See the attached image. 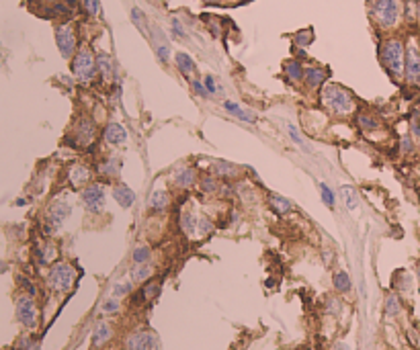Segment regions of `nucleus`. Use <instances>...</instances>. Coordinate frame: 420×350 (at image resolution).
Returning <instances> with one entry per match:
<instances>
[{
    "label": "nucleus",
    "instance_id": "16",
    "mask_svg": "<svg viewBox=\"0 0 420 350\" xmlns=\"http://www.w3.org/2000/svg\"><path fill=\"white\" fill-rule=\"evenodd\" d=\"M404 80L410 86L420 84V49L416 45L406 47V68H404Z\"/></svg>",
    "mask_w": 420,
    "mask_h": 350
},
{
    "label": "nucleus",
    "instance_id": "41",
    "mask_svg": "<svg viewBox=\"0 0 420 350\" xmlns=\"http://www.w3.org/2000/svg\"><path fill=\"white\" fill-rule=\"evenodd\" d=\"M131 283H133V281H121V283H115L113 289H111V295L117 297V299L129 295V293L133 291V285H131Z\"/></svg>",
    "mask_w": 420,
    "mask_h": 350
},
{
    "label": "nucleus",
    "instance_id": "28",
    "mask_svg": "<svg viewBox=\"0 0 420 350\" xmlns=\"http://www.w3.org/2000/svg\"><path fill=\"white\" fill-rule=\"evenodd\" d=\"M197 223H199V217L193 213V211H183L181 217H179V226H181V232L189 238H195L197 236Z\"/></svg>",
    "mask_w": 420,
    "mask_h": 350
},
{
    "label": "nucleus",
    "instance_id": "51",
    "mask_svg": "<svg viewBox=\"0 0 420 350\" xmlns=\"http://www.w3.org/2000/svg\"><path fill=\"white\" fill-rule=\"evenodd\" d=\"M328 311L330 313H338L340 311V301L338 299H328Z\"/></svg>",
    "mask_w": 420,
    "mask_h": 350
},
{
    "label": "nucleus",
    "instance_id": "47",
    "mask_svg": "<svg viewBox=\"0 0 420 350\" xmlns=\"http://www.w3.org/2000/svg\"><path fill=\"white\" fill-rule=\"evenodd\" d=\"M191 90H193V92H195L197 96H201V98H209V92H207V88H205L203 80L191 78Z\"/></svg>",
    "mask_w": 420,
    "mask_h": 350
},
{
    "label": "nucleus",
    "instance_id": "43",
    "mask_svg": "<svg viewBox=\"0 0 420 350\" xmlns=\"http://www.w3.org/2000/svg\"><path fill=\"white\" fill-rule=\"evenodd\" d=\"M213 230H215V226H213V221H211V217H199V223H197V236L199 238H205V236H209V234H213Z\"/></svg>",
    "mask_w": 420,
    "mask_h": 350
},
{
    "label": "nucleus",
    "instance_id": "24",
    "mask_svg": "<svg viewBox=\"0 0 420 350\" xmlns=\"http://www.w3.org/2000/svg\"><path fill=\"white\" fill-rule=\"evenodd\" d=\"M172 60H175V66H177V70L181 72V76L193 78V74L197 72V64H195V60H193L187 52H177Z\"/></svg>",
    "mask_w": 420,
    "mask_h": 350
},
{
    "label": "nucleus",
    "instance_id": "14",
    "mask_svg": "<svg viewBox=\"0 0 420 350\" xmlns=\"http://www.w3.org/2000/svg\"><path fill=\"white\" fill-rule=\"evenodd\" d=\"M330 78V70L318 64H310L306 66L304 72V86L308 92H320V88L326 84V80Z\"/></svg>",
    "mask_w": 420,
    "mask_h": 350
},
{
    "label": "nucleus",
    "instance_id": "10",
    "mask_svg": "<svg viewBox=\"0 0 420 350\" xmlns=\"http://www.w3.org/2000/svg\"><path fill=\"white\" fill-rule=\"evenodd\" d=\"M15 311H17V319L21 326H25L27 330H35L37 323H39V309H37V303L33 299V295L29 293H23L17 297V303H15Z\"/></svg>",
    "mask_w": 420,
    "mask_h": 350
},
{
    "label": "nucleus",
    "instance_id": "33",
    "mask_svg": "<svg viewBox=\"0 0 420 350\" xmlns=\"http://www.w3.org/2000/svg\"><path fill=\"white\" fill-rule=\"evenodd\" d=\"M129 17H131V23L142 31L146 37H150V27H148V17H146V13L142 11V9H137V7H133L131 9V13H129Z\"/></svg>",
    "mask_w": 420,
    "mask_h": 350
},
{
    "label": "nucleus",
    "instance_id": "45",
    "mask_svg": "<svg viewBox=\"0 0 420 350\" xmlns=\"http://www.w3.org/2000/svg\"><path fill=\"white\" fill-rule=\"evenodd\" d=\"M287 135H289V139H291L295 145H300V147L308 149V147H306V139H304V135L300 133V129H298L293 123H289V125H287Z\"/></svg>",
    "mask_w": 420,
    "mask_h": 350
},
{
    "label": "nucleus",
    "instance_id": "25",
    "mask_svg": "<svg viewBox=\"0 0 420 350\" xmlns=\"http://www.w3.org/2000/svg\"><path fill=\"white\" fill-rule=\"evenodd\" d=\"M266 203H268L270 211L277 213V215H287V213L293 211V201H289V199L283 197V195H277V193H270L268 199H266Z\"/></svg>",
    "mask_w": 420,
    "mask_h": 350
},
{
    "label": "nucleus",
    "instance_id": "35",
    "mask_svg": "<svg viewBox=\"0 0 420 350\" xmlns=\"http://www.w3.org/2000/svg\"><path fill=\"white\" fill-rule=\"evenodd\" d=\"M332 283H334V289H336L338 293H349V291H351V287H353V283H351V277H349V272H344V270H338V272H334V277H332Z\"/></svg>",
    "mask_w": 420,
    "mask_h": 350
},
{
    "label": "nucleus",
    "instance_id": "23",
    "mask_svg": "<svg viewBox=\"0 0 420 350\" xmlns=\"http://www.w3.org/2000/svg\"><path fill=\"white\" fill-rule=\"evenodd\" d=\"M170 203H172L170 193H168L166 189H156V191L150 195V199H148V209H150L152 213H162V211H166V209L170 207Z\"/></svg>",
    "mask_w": 420,
    "mask_h": 350
},
{
    "label": "nucleus",
    "instance_id": "46",
    "mask_svg": "<svg viewBox=\"0 0 420 350\" xmlns=\"http://www.w3.org/2000/svg\"><path fill=\"white\" fill-rule=\"evenodd\" d=\"M203 84H205V88H207L209 96H217V94L221 92V88H219L217 80H215L211 74H205V76H203Z\"/></svg>",
    "mask_w": 420,
    "mask_h": 350
},
{
    "label": "nucleus",
    "instance_id": "17",
    "mask_svg": "<svg viewBox=\"0 0 420 350\" xmlns=\"http://www.w3.org/2000/svg\"><path fill=\"white\" fill-rule=\"evenodd\" d=\"M101 137H103V141H105L109 147H121V145L127 143V131H125V127H123L121 123H117V121H109V123L103 127Z\"/></svg>",
    "mask_w": 420,
    "mask_h": 350
},
{
    "label": "nucleus",
    "instance_id": "50",
    "mask_svg": "<svg viewBox=\"0 0 420 350\" xmlns=\"http://www.w3.org/2000/svg\"><path fill=\"white\" fill-rule=\"evenodd\" d=\"M224 109H226L230 115H236V113H238V109H240V105H238V103H234V101H224Z\"/></svg>",
    "mask_w": 420,
    "mask_h": 350
},
{
    "label": "nucleus",
    "instance_id": "53",
    "mask_svg": "<svg viewBox=\"0 0 420 350\" xmlns=\"http://www.w3.org/2000/svg\"><path fill=\"white\" fill-rule=\"evenodd\" d=\"M334 350H349V346H347L344 342H338V344L334 346Z\"/></svg>",
    "mask_w": 420,
    "mask_h": 350
},
{
    "label": "nucleus",
    "instance_id": "34",
    "mask_svg": "<svg viewBox=\"0 0 420 350\" xmlns=\"http://www.w3.org/2000/svg\"><path fill=\"white\" fill-rule=\"evenodd\" d=\"M291 41H293V45L300 47V49L310 47V45L314 43V31H312V29H300V31H295V33L291 35Z\"/></svg>",
    "mask_w": 420,
    "mask_h": 350
},
{
    "label": "nucleus",
    "instance_id": "26",
    "mask_svg": "<svg viewBox=\"0 0 420 350\" xmlns=\"http://www.w3.org/2000/svg\"><path fill=\"white\" fill-rule=\"evenodd\" d=\"M211 168H213L211 172L215 174V177H219V179H224V181H234L236 177H240V168L234 166V164H230V162H226V160L213 162Z\"/></svg>",
    "mask_w": 420,
    "mask_h": 350
},
{
    "label": "nucleus",
    "instance_id": "20",
    "mask_svg": "<svg viewBox=\"0 0 420 350\" xmlns=\"http://www.w3.org/2000/svg\"><path fill=\"white\" fill-rule=\"evenodd\" d=\"M357 127L363 131V133H375L377 129H381V119L377 113L369 111V109H357V113L353 115Z\"/></svg>",
    "mask_w": 420,
    "mask_h": 350
},
{
    "label": "nucleus",
    "instance_id": "18",
    "mask_svg": "<svg viewBox=\"0 0 420 350\" xmlns=\"http://www.w3.org/2000/svg\"><path fill=\"white\" fill-rule=\"evenodd\" d=\"M96 72H98V78L109 82V84H115L119 82L117 80V66H115V60L111 54L107 52H98L96 54Z\"/></svg>",
    "mask_w": 420,
    "mask_h": 350
},
{
    "label": "nucleus",
    "instance_id": "42",
    "mask_svg": "<svg viewBox=\"0 0 420 350\" xmlns=\"http://www.w3.org/2000/svg\"><path fill=\"white\" fill-rule=\"evenodd\" d=\"M400 311H402V305H400L398 295L389 293V295L385 297V313H387V315H391V317H396Z\"/></svg>",
    "mask_w": 420,
    "mask_h": 350
},
{
    "label": "nucleus",
    "instance_id": "54",
    "mask_svg": "<svg viewBox=\"0 0 420 350\" xmlns=\"http://www.w3.org/2000/svg\"><path fill=\"white\" fill-rule=\"evenodd\" d=\"M416 17H418V21H420V0L416 3Z\"/></svg>",
    "mask_w": 420,
    "mask_h": 350
},
{
    "label": "nucleus",
    "instance_id": "44",
    "mask_svg": "<svg viewBox=\"0 0 420 350\" xmlns=\"http://www.w3.org/2000/svg\"><path fill=\"white\" fill-rule=\"evenodd\" d=\"M170 31H172V37L177 39H187V29L183 25V21L179 17H172L170 19Z\"/></svg>",
    "mask_w": 420,
    "mask_h": 350
},
{
    "label": "nucleus",
    "instance_id": "3",
    "mask_svg": "<svg viewBox=\"0 0 420 350\" xmlns=\"http://www.w3.org/2000/svg\"><path fill=\"white\" fill-rule=\"evenodd\" d=\"M367 11L379 31H391L402 19V0H367Z\"/></svg>",
    "mask_w": 420,
    "mask_h": 350
},
{
    "label": "nucleus",
    "instance_id": "11",
    "mask_svg": "<svg viewBox=\"0 0 420 350\" xmlns=\"http://www.w3.org/2000/svg\"><path fill=\"white\" fill-rule=\"evenodd\" d=\"M158 336L150 330H135L125 338V350H158Z\"/></svg>",
    "mask_w": 420,
    "mask_h": 350
},
{
    "label": "nucleus",
    "instance_id": "1",
    "mask_svg": "<svg viewBox=\"0 0 420 350\" xmlns=\"http://www.w3.org/2000/svg\"><path fill=\"white\" fill-rule=\"evenodd\" d=\"M318 101L332 117H338V119L351 117L359 109L355 94L349 88H344L342 84H332V82L328 84L326 82L318 92Z\"/></svg>",
    "mask_w": 420,
    "mask_h": 350
},
{
    "label": "nucleus",
    "instance_id": "22",
    "mask_svg": "<svg viewBox=\"0 0 420 350\" xmlns=\"http://www.w3.org/2000/svg\"><path fill=\"white\" fill-rule=\"evenodd\" d=\"M304 72H306V66L298 58L287 60L283 64V76L289 84H304Z\"/></svg>",
    "mask_w": 420,
    "mask_h": 350
},
{
    "label": "nucleus",
    "instance_id": "13",
    "mask_svg": "<svg viewBox=\"0 0 420 350\" xmlns=\"http://www.w3.org/2000/svg\"><path fill=\"white\" fill-rule=\"evenodd\" d=\"M170 181L179 191H191L199 185V172L195 166L185 164V166H177L170 174Z\"/></svg>",
    "mask_w": 420,
    "mask_h": 350
},
{
    "label": "nucleus",
    "instance_id": "12",
    "mask_svg": "<svg viewBox=\"0 0 420 350\" xmlns=\"http://www.w3.org/2000/svg\"><path fill=\"white\" fill-rule=\"evenodd\" d=\"M94 174H96V172H94L88 164L76 162V164L68 166V170H66V181H68V185H70L72 189H84L86 185H90V183L94 181Z\"/></svg>",
    "mask_w": 420,
    "mask_h": 350
},
{
    "label": "nucleus",
    "instance_id": "52",
    "mask_svg": "<svg viewBox=\"0 0 420 350\" xmlns=\"http://www.w3.org/2000/svg\"><path fill=\"white\" fill-rule=\"evenodd\" d=\"M21 350H39V344L37 342H33V340H29V338H25L23 340V348Z\"/></svg>",
    "mask_w": 420,
    "mask_h": 350
},
{
    "label": "nucleus",
    "instance_id": "5",
    "mask_svg": "<svg viewBox=\"0 0 420 350\" xmlns=\"http://www.w3.org/2000/svg\"><path fill=\"white\" fill-rule=\"evenodd\" d=\"M70 215H72V203L66 197L54 199L47 205L45 215H43V232H45V236H54L68 221Z\"/></svg>",
    "mask_w": 420,
    "mask_h": 350
},
{
    "label": "nucleus",
    "instance_id": "55",
    "mask_svg": "<svg viewBox=\"0 0 420 350\" xmlns=\"http://www.w3.org/2000/svg\"><path fill=\"white\" fill-rule=\"evenodd\" d=\"M416 277H418V281H420V264L416 266Z\"/></svg>",
    "mask_w": 420,
    "mask_h": 350
},
{
    "label": "nucleus",
    "instance_id": "15",
    "mask_svg": "<svg viewBox=\"0 0 420 350\" xmlns=\"http://www.w3.org/2000/svg\"><path fill=\"white\" fill-rule=\"evenodd\" d=\"M121 168H123L121 158L115 156V154H109V156H105V158H101V160L96 162L94 172L98 174L103 181H111V183H113V181H117V179L121 177Z\"/></svg>",
    "mask_w": 420,
    "mask_h": 350
},
{
    "label": "nucleus",
    "instance_id": "6",
    "mask_svg": "<svg viewBox=\"0 0 420 350\" xmlns=\"http://www.w3.org/2000/svg\"><path fill=\"white\" fill-rule=\"evenodd\" d=\"M96 135H98V125H96V121H94L92 117H88V115H80V117L74 121L68 139H70V143H72L76 149H82V147L94 145Z\"/></svg>",
    "mask_w": 420,
    "mask_h": 350
},
{
    "label": "nucleus",
    "instance_id": "37",
    "mask_svg": "<svg viewBox=\"0 0 420 350\" xmlns=\"http://www.w3.org/2000/svg\"><path fill=\"white\" fill-rule=\"evenodd\" d=\"M150 258H152V250L148 246H135L131 252L133 264H146V262H150Z\"/></svg>",
    "mask_w": 420,
    "mask_h": 350
},
{
    "label": "nucleus",
    "instance_id": "56",
    "mask_svg": "<svg viewBox=\"0 0 420 350\" xmlns=\"http://www.w3.org/2000/svg\"><path fill=\"white\" fill-rule=\"evenodd\" d=\"M43 3H58V0H43Z\"/></svg>",
    "mask_w": 420,
    "mask_h": 350
},
{
    "label": "nucleus",
    "instance_id": "27",
    "mask_svg": "<svg viewBox=\"0 0 420 350\" xmlns=\"http://www.w3.org/2000/svg\"><path fill=\"white\" fill-rule=\"evenodd\" d=\"M197 187L205 195H215L224 185L219 183V177H215L213 172H205V174H201V177H199V185Z\"/></svg>",
    "mask_w": 420,
    "mask_h": 350
},
{
    "label": "nucleus",
    "instance_id": "36",
    "mask_svg": "<svg viewBox=\"0 0 420 350\" xmlns=\"http://www.w3.org/2000/svg\"><path fill=\"white\" fill-rule=\"evenodd\" d=\"M158 295H160V283H156V281L144 283L142 291H139V297H142V301H152V299H156Z\"/></svg>",
    "mask_w": 420,
    "mask_h": 350
},
{
    "label": "nucleus",
    "instance_id": "8",
    "mask_svg": "<svg viewBox=\"0 0 420 350\" xmlns=\"http://www.w3.org/2000/svg\"><path fill=\"white\" fill-rule=\"evenodd\" d=\"M80 203L90 215H101L107 207V187L103 181H92L80 189Z\"/></svg>",
    "mask_w": 420,
    "mask_h": 350
},
{
    "label": "nucleus",
    "instance_id": "2",
    "mask_svg": "<svg viewBox=\"0 0 420 350\" xmlns=\"http://www.w3.org/2000/svg\"><path fill=\"white\" fill-rule=\"evenodd\" d=\"M379 64L383 66V70L387 72L389 78H393L396 82L404 80V68H406V45L400 37H385L379 47Z\"/></svg>",
    "mask_w": 420,
    "mask_h": 350
},
{
    "label": "nucleus",
    "instance_id": "39",
    "mask_svg": "<svg viewBox=\"0 0 420 350\" xmlns=\"http://www.w3.org/2000/svg\"><path fill=\"white\" fill-rule=\"evenodd\" d=\"M119 309H121V299H117V297H107L103 303H101V311L105 313V315H115V313H119Z\"/></svg>",
    "mask_w": 420,
    "mask_h": 350
},
{
    "label": "nucleus",
    "instance_id": "38",
    "mask_svg": "<svg viewBox=\"0 0 420 350\" xmlns=\"http://www.w3.org/2000/svg\"><path fill=\"white\" fill-rule=\"evenodd\" d=\"M318 191H320V199L324 201V205L332 209V207L336 205V195H334V191H332L326 183H318Z\"/></svg>",
    "mask_w": 420,
    "mask_h": 350
},
{
    "label": "nucleus",
    "instance_id": "31",
    "mask_svg": "<svg viewBox=\"0 0 420 350\" xmlns=\"http://www.w3.org/2000/svg\"><path fill=\"white\" fill-rule=\"evenodd\" d=\"M152 274H154V266H152L150 262H146V264H133V268H131V272H129V279H131L133 283H148V281L152 279Z\"/></svg>",
    "mask_w": 420,
    "mask_h": 350
},
{
    "label": "nucleus",
    "instance_id": "40",
    "mask_svg": "<svg viewBox=\"0 0 420 350\" xmlns=\"http://www.w3.org/2000/svg\"><path fill=\"white\" fill-rule=\"evenodd\" d=\"M82 9H84V13H86L90 19L101 17V11H103L101 0H82Z\"/></svg>",
    "mask_w": 420,
    "mask_h": 350
},
{
    "label": "nucleus",
    "instance_id": "32",
    "mask_svg": "<svg viewBox=\"0 0 420 350\" xmlns=\"http://www.w3.org/2000/svg\"><path fill=\"white\" fill-rule=\"evenodd\" d=\"M338 193H340L342 203H344V207H347L349 211H357V209H359V193H357L353 187H349V185H340Z\"/></svg>",
    "mask_w": 420,
    "mask_h": 350
},
{
    "label": "nucleus",
    "instance_id": "9",
    "mask_svg": "<svg viewBox=\"0 0 420 350\" xmlns=\"http://www.w3.org/2000/svg\"><path fill=\"white\" fill-rule=\"evenodd\" d=\"M56 45L64 60H72L78 52V33L70 21H62L56 25Z\"/></svg>",
    "mask_w": 420,
    "mask_h": 350
},
{
    "label": "nucleus",
    "instance_id": "29",
    "mask_svg": "<svg viewBox=\"0 0 420 350\" xmlns=\"http://www.w3.org/2000/svg\"><path fill=\"white\" fill-rule=\"evenodd\" d=\"M111 338H113V328H111L107 321H98V323L94 326V330H92V344H94L96 348H101V346H105Z\"/></svg>",
    "mask_w": 420,
    "mask_h": 350
},
{
    "label": "nucleus",
    "instance_id": "19",
    "mask_svg": "<svg viewBox=\"0 0 420 350\" xmlns=\"http://www.w3.org/2000/svg\"><path fill=\"white\" fill-rule=\"evenodd\" d=\"M150 39H152V45H154V52L158 56V60L162 64H168L175 56H172V49H170V43L168 39L164 37V33L160 31V27H150Z\"/></svg>",
    "mask_w": 420,
    "mask_h": 350
},
{
    "label": "nucleus",
    "instance_id": "30",
    "mask_svg": "<svg viewBox=\"0 0 420 350\" xmlns=\"http://www.w3.org/2000/svg\"><path fill=\"white\" fill-rule=\"evenodd\" d=\"M35 254H37L39 264H54V262H56V256H58V248H56V244H52V242H43V244L37 246Z\"/></svg>",
    "mask_w": 420,
    "mask_h": 350
},
{
    "label": "nucleus",
    "instance_id": "7",
    "mask_svg": "<svg viewBox=\"0 0 420 350\" xmlns=\"http://www.w3.org/2000/svg\"><path fill=\"white\" fill-rule=\"evenodd\" d=\"M74 281H76V268L66 260L54 262L47 270V287L54 293H68L74 287Z\"/></svg>",
    "mask_w": 420,
    "mask_h": 350
},
{
    "label": "nucleus",
    "instance_id": "4",
    "mask_svg": "<svg viewBox=\"0 0 420 350\" xmlns=\"http://www.w3.org/2000/svg\"><path fill=\"white\" fill-rule=\"evenodd\" d=\"M70 70L76 82L80 84H90L96 80V54L88 47H78L74 58L70 60Z\"/></svg>",
    "mask_w": 420,
    "mask_h": 350
},
{
    "label": "nucleus",
    "instance_id": "48",
    "mask_svg": "<svg viewBox=\"0 0 420 350\" xmlns=\"http://www.w3.org/2000/svg\"><path fill=\"white\" fill-rule=\"evenodd\" d=\"M234 117H238L240 121H246V123H252V125H254V123L258 121V117H256V113H252V111H248V109H242V107L238 109V113H236Z\"/></svg>",
    "mask_w": 420,
    "mask_h": 350
},
{
    "label": "nucleus",
    "instance_id": "49",
    "mask_svg": "<svg viewBox=\"0 0 420 350\" xmlns=\"http://www.w3.org/2000/svg\"><path fill=\"white\" fill-rule=\"evenodd\" d=\"M414 149V143H412V137L406 133V135H402L400 137V152L402 154H410Z\"/></svg>",
    "mask_w": 420,
    "mask_h": 350
},
{
    "label": "nucleus",
    "instance_id": "21",
    "mask_svg": "<svg viewBox=\"0 0 420 350\" xmlns=\"http://www.w3.org/2000/svg\"><path fill=\"white\" fill-rule=\"evenodd\" d=\"M111 197H113V201H115L119 207H123V209H131V207L135 205V201H137L135 191H133L129 185H125V183H115V185L111 187Z\"/></svg>",
    "mask_w": 420,
    "mask_h": 350
}]
</instances>
